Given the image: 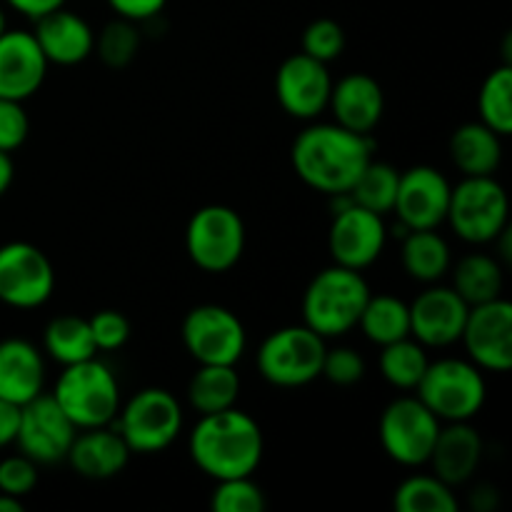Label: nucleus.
Returning a JSON list of instances; mask_svg holds the SVG:
<instances>
[{
  "label": "nucleus",
  "mask_w": 512,
  "mask_h": 512,
  "mask_svg": "<svg viewBox=\"0 0 512 512\" xmlns=\"http://www.w3.org/2000/svg\"><path fill=\"white\" fill-rule=\"evenodd\" d=\"M370 135L353 133L338 123H313L298 133L290 163L308 188L323 195L350 193L358 175L373 160Z\"/></svg>",
  "instance_id": "1"
},
{
  "label": "nucleus",
  "mask_w": 512,
  "mask_h": 512,
  "mask_svg": "<svg viewBox=\"0 0 512 512\" xmlns=\"http://www.w3.org/2000/svg\"><path fill=\"white\" fill-rule=\"evenodd\" d=\"M188 448L200 473L213 480H228L258 470L265 440L258 420L233 405L220 413L200 415Z\"/></svg>",
  "instance_id": "2"
},
{
  "label": "nucleus",
  "mask_w": 512,
  "mask_h": 512,
  "mask_svg": "<svg viewBox=\"0 0 512 512\" xmlns=\"http://www.w3.org/2000/svg\"><path fill=\"white\" fill-rule=\"evenodd\" d=\"M370 285L360 270L330 265L320 270L303 293V323L318 335L340 338L358 328L360 313L370 298Z\"/></svg>",
  "instance_id": "3"
},
{
  "label": "nucleus",
  "mask_w": 512,
  "mask_h": 512,
  "mask_svg": "<svg viewBox=\"0 0 512 512\" xmlns=\"http://www.w3.org/2000/svg\"><path fill=\"white\" fill-rule=\"evenodd\" d=\"M50 395L78 430L110 425L120 410V383L113 368L98 360V355L63 365Z\"/></svg>",
  "instance_id": "4"
},
{
  "label": "nucleus",
  "mask_w": 512,
  "mask_h": 512,
  "mask_svg": "<svg viewBox=\"0 0 512 512\" xmlns=\"http://www.w3.org/2000/svg\"><path fill=\"white\" fill-rule=\"evenodd\" d=\"M415 393L440 423H465L483 410L488 385L468 358H440L430 360Z\"/></svg>",
  "instance_id": "5"
},
{
  "label": "nucleus",
  "mask_w": 512,
  "mask_h": 512,
  "mask_svg": "<svg viewBox=\"0 0 512 512\" xmlns=\"http://www.w3.org/2000/svg\"><path fill=\"white\" fill-rule=\"evenodd\" d=\"M183 405L165 388H143L128 400L120 403L118 415L110 425L123 435L130 453L153 455L178 440L183 433Z\"/></svg>",
  "instance_id": "6"
},
{
  "label": "nucleus",
  "mask_w": 512,
  "mask_h": 512,
  "mask_svg": "<svg viewBox=\"0 0 512 512\" xmlns=\"http://www.w3.org/2000/svg\"><path fill=\"white\" fill-rule=\"evenodd\" d=\"M323 335L308 325H285L260 343L255 365L265 383L275 388H303L320 378L325 358Z\"/></svg>",
  "instance_id": "7"
},
{
  "label": "nucleus",
  "mask_w": 512,
  "mask_h": 512,
  "mask_svg": "<svg viewBox=\"0 0 512 512\" xmlns=\"http://www.w3.org/2000/svg\"><path fill=\"white\" fill-rule=\"evenodd\" d=\"M453 233L470 245H490L510 228V198L495 175L463 178L450 190L448 218Z\"/></svg>",
  "instance_id": "8"
},
{
  "label": "nucleus",
  "mask_w": 512,
  "mask_h": 512,
  "mask_svg": "<svg viewBox=\"0 0 512 512\" xmlns=\"http://www.w3.org/2000/svg\"><path fill=\"white\" fill-rule=\"evenodd\" d=\"M185 253L203 273H228L245 253V223L230 205H203L185 228Z\"/></svg>",
  "instance_id": "9"
},
{
  "label": "nucleus",
  "mask_w": 512,
  "mask_h": 512,
  "mask_svg": "<svg viewBox=\"0 0 512 512\" xmlns=\"http://www.w3.org/2000/svg\"><path fill=\"white\" fill-rule=\"evenodd\" d=\"M440 425L443 423L430 413L418 395H400L380 413V445L393 463L403 468H420L428 465Z\"/></svg>",
  "instance_id": "10"
},
{
  "label": "nucleus",
  "mask_w": 512,
  "mask_h": 512,
  "mask_svg": "<svg viewBox=\"0 0 512 512\" xmlns=\"http://www.w3.org/2000/svg\"><path fill=\"white\" fill-rule=\"evenodd\" d=\"M180 338L198 365H238L248 348L243 320L215 303L190 308L180 325Z\"/></svg>",
  "instance_id": "11"
},
{
  "label": "nucleus",
  "mask_w": 512,
  "mask_h": 512,
  "mask_svg": "<svg viewBox=\"0 0 512 512\" xmlns=\"http://www.w3.org/2000/svg\"><path fill=\"white\" fill-rule=\"evenodd\" d=\"M55 290V268L33 243L0 245V303L15 310L40 308Z\"/></svg>",
  "instance_id": "12"
},
{
  "label": "nucleus",
  "mask_w": 512,
  "mask_h": 512,
  "mask_svg": "<svg viewBox=\"0 0 512 512\" xmlns=\"http://www.w3.org/2000/svg\"><path fill=\"white\" fill-rule=\"evenodd\" d=\"M75 428L68 415L60 410L53 395H38L30 403L20 405V425L15 445L38 465H55L68 458L73 445Z\"/></svg>",
  "instance_id": "13"
},
{
  "label": "nucleus",
  "mask_w": 512,
  "mask_h": 512,
  "mask_svg": "<svg viewBox=\"0 0 512 512\" xmlns=\"http://www.w3.org/2000/svg\"><path fill=\"white\" fill-rule=\"evenodd\" d=\"M460 343L465 345L470 363L483 373H508L512 368V305L495 298L473 305L465 320Z\"/></svg>",
  "instance_id": "14"
},
{
  "label": "nucleus",
  "mask_w": 512,
  "mask_h": 512,
  "mask_svg": "<svg viewBox=\"0 0 512 512\" xmlns=\"http://www.w3.org/2000/svg\"><path fill=\"white\" fill-rule=\"evenodd\" d=\"M385 243H388L385 215L365 210L355 203L333 213L328 230V248L335 265L363 273L365 268L378 263Z\"/></svg>",
  "instance_id": "15"
},
{
  "label": "nucleus",
  "mask_w": 512,
  "mask_h": 512,
  "mask_svg": "<svg viewBox=\"0 0 512 512\" xmlns=\"http://www.w3.org/2000/svg\"><path fill=\"white\" fill-rule=\"evenodd\" d=\"M333 75L328 63L310 58L303 50L280 63L275 73V95L290 118L315 120L328 110Z\"/></svg>",
  "instance_id": "16"
},
{
  "label": "nucleus",
  "mask_w": 512,
  "mask_h": 512,
  "mask_svg": "<svg viewBox=\"0 0 512 512\" xmlns=\"http://www.w3.org/2000/svg\"><path fill=\"white\" fill-rule=\"evenodd\" d=\"M448 175L433 165H413L400 173L393 213L410 230H435L448 218L450 205Z\"/></svg>",
  "instance_id": "17"
},
{
  "label": "nucleus",
  "mask_w": 512,
  "mask_h": 512,
  "mask_svg": "<svg viewBox=\"0 0 512 512\" xmlns=\"http://www.w3.org/2000/svg\"><path fill=\"white\" fill-rule=\"evenodd\" d=\"M410 308V335L425 348H448L460 343L470 305L448 285H428Z\"/></svg>",
  "instance_id": "18"
},
{
  "label": "nucleus",
  "mask_w": 512,
  "mask_h": 512,
  "mask_svg": "<svg viewBox=\"0 0 512 512\" xmlns=\"http://www.w3.org/2000/svg\"><path fill=\"white\" fill-rule=\"evenodd\" d=\"M45 60L33 30H5L0 35V98H33L48 75Z\"/></svg>",
  "instance_id": "19"
},
{
  "label": "nucleus",
  "mask_w": 512,
  "mask_h": 512,
  "mask_svg": "<svg viewBox=\"0 0 512 512\" xmlns=\"http://www.w3.org/2000/svg\"><path fill=\"white\" fill-rule=\"evenodd\" d=\"M33 35L50 65H78L88 60L95 48V33L88 20L65 8L40 15Z\"/></svg>",
  "instance_id": "20"
},
{
  "label": "nucleus",
  "mask_w": 512,
  "mask_h": 512,
  "mask_svg": "<svg viewBox=\"0 0 512 512\" xmlns=\"http://www.w3.org/2000/svg\"><path fill=\"white\" fill-rule=\"evenodd\" d=\"M328 108L333 110L338 125L353 133L370 135L383 120L385 93L373 75L350 73L333 83Z\"/></svg>",
  "instance_id": "21"
},
{
  "label": "nucleus",
  "mask_w": 512,
  "mask_h": 512,
  "mask_svg": "<svg viewBox=\"0 0 512 512\" xmlns=\"http://www.w3.org/2000/svg\"><path fill=\"white\" fill-rule=\"evenodd\" d=\"M483 450V438L470 425V420L445 423L440 425L428 465L433 468V475H438L443 483H448L450 488H458V485L470 483L473 475L478 473Z\"/></svg>",
  "instance_id": "22"
},
{
  "label": "nucleus",
  "mask_w": 512,
  "mask_h": 512,
  "mask_svg": "<svg viewBox=\"0 0 512 512\" xmlns=\"http://www.w3.org/2000/svg\"><path fill=\"white\" fill-rule=\"evenodd\" d=\"M130 455L133 453L123 435L113 425H103V428L78 430L65 460L80 478L100 483L123 473Z\"/></svg>",
  "instance_id": "23"
},
{
  "label": "nucleus",
  "mask_w": 512,
  "mask_h": 512,
  "mask_svg": "<svg viewBox=\"0 0 512 512\" xmlns=\"http://www.w3.org/2000/svg\"><path fill=\"white\" fill-rule=\"evenodd\" d=\"M45 390V358L23 338L0 340V398L25 405Z\"/></svg>",
  "instance_id": "24"
},
{
  "label": "nucleus",
  "mask_w": 512,
  "mask_h": 512,
  "mask_svg": "<svg viewBox=\"0 0 512 512\" xmlns=\"http://www.w3.org/2000/svg\"><path fill=\"white\" fill-rule=\"evenodd\" d=\"M450 160L463 178L495 175L503 163V138L483 120L458 125L450 135Z\"/></svg>",
  "instance_id": "25"
},
{
  "label": "nucleus",
  "mask_w": 512,
  "mask_h": 512,
  "mask_svg": "<svg viewBox=\"0 0 512 512\" xmlns=\"http://www.w3.org/2000/svg\"><path fill=\"white\" fill-rule=\"evenodd\" d=\"M400 263L408 278L423 285L440 283L453 268V253L443 235L435 230H410L400 240Z\"/></svg>",
  "instance_id": "26"
},
{
  "label": "nucleus",
  "mask_w": 512,
  "mask_h": 512,
  "mask_svg": "<svg viewBox=\"0 0 512 512\" xmlns=\"http://www.w3.org/2000/svg\"><path fill=\"white\" fill-rule=\"evenodd\" d=\"M505 265L495 255L470 253L460 258L453 268V285L450 288L473 308V305L490 303L503 298Z\"/></svg>",
  "instance_id": "27"
},
{
  "label": "nucleus",
  "mask_w": 512,
  "mask_h": 512,
  "mask_svg": "<svg viewBox=\"0 0 512 512\" xmlns=\"http://www.w3.org/2000/svg\"><path fill=\"white\" fill-rule=\"evenodd\" d=\"M238 398L240 375L235 365H198L188 383V403L198 415L233 408Z\"/></svg>",
  "instance_id": "28"
},
{
  "label": "nucleus",
  "mask_w": 512,
  "mask_h": 512,
  "mask_svg": "<svg viewBox=\"0 0 512 512\" xmlns=\"http://www.w3.org/2000/svg\"><path fill=\"white\" fill-rule=\"evenodd\" d=\"M43 350L60 365L83 363L98 355L88 318L80 315H58L50 320L43 330Z\"/></svg>",
  "instance_id": "29"
},
{
  "label": "nucleus",
  "mask_w": 512,
  "mask_h": 512,
  "mask_svg": "<svg viewBox=\"0 0 512 512\" xmlns=\"http://www.w3.org/2000/svg\"><path fill=\"white\" fill-rule=\"evenodd\" d=\"M358 328L365 338L375 345H388L410 335V308L405 300L395 295H373L370 293L363 313H360Z\"/></svg>",
  "instance_id": "30"
},
{
  "label": "nucleus",
  "mask_w": 512,
  "mask_h": 512,
  "mask_svg": "<svg viewBox=\"0 0 512 512\" xmlns=\"http://www.w3.org/2000/svg\"><path fill=\"white\" fill-rule=\"evenodd\" d=\"M428 348L420 345L413 335L403 340H395L380 348L378 370L388 385L398 390H415L425 368H428Z\"/></svg>",
  "instance_id": "31"
},
{
  "label": "nucleus",
  "mask_w": 512,
  "mask_h": 512,
  "mask_svg": "<svg viewBox=\"0 0 512 512\" xmlns=\"http://www.w3.org/2000/svg\"><path fill=\"white\" fill-rule=\"evenodd\" d=\"M393 508L398 512H458L453 488L438 475H410L395 488Z\"/></svg>",
  "instance_id": "32"
},
{
  "label": "nucleus",
  "mask_w": 512,
  "mask_h": 512,
  "mask_svg": "<svg viewBox=\"0 0 512 512\" xmlns=\"http://www.w3.org/2000/svg\"><path fill=\"white\" fill-rule=\"evenodd\" d=\"M400 170L383 160H370L350 188V198L355 205L373 210L378 215L393 213L395 195H398Z\"/></svg>",
  "instance_id": "33"
},
{
  "label": "nucleus",
  "mask_w": 512,
  "mask_h": 512,
  "mask_svg": "<svg viewBox=\"0 0 512 512\" xmlns=\"http://www.w3.org/2000/svg\"><path fill=\"white\" fill-rule=\"evenodd\" d=\"M478 113L500 138L512 133V65L503 63L485 75L478 93Z\"/></svg>",
  "instance_id": "34"
},
{
  "label": "nucleus",
  "mask_w": 512,
  "mask_h": 512,
  "mask_svg": "<svg viewBox=\"0 0 512 512\" xmlns=\"http://www.w3.org/2000/svg\"><path fill=\"white\" fill-rule=\"evenodd\" d=\"M98 58L103 60L108 68H128L140 53V33L138 23L125 18H115L103 25L98 35H95V48Z\"/></svg>",
  "instance_id": "35"
},
{
  "label": "nucleus",
  "mask_w": 512,
  "mask_h": 512,
  "mask_svg": "<svg viewBox=\"0 0 512 512\" xmlns=\"http://www.w3.org/2000/svg\"><path fill=\"white\" fill-rule=\"evenodd\" d=\"M215 483L218 485L210 498V508L215 512H263L268 508V498L253 475L215 480Z\"/></svg>",
  "instance_id": "36"
},
{
  "label": "nucleus",
  "mask_w": 512,
  "mask_h": 512,
  "mask_svg": "<svg viewBox=\"0 0 512 512\" xmlns=\"http://www.w3.org/2000/svg\"><path fill=\"white\" fill-rule=\"evenodd\" d=\"M345 30L343 25L335 23L333 18H318L303 30V53L310 58L320 60V63H333L343 55L345 50Z\"/></svg>",
  "instance_id": "37"
},
{
  "label": "nucleus",
  "mask_w": 512,
  "mask_h": 512,
  "mask_svg": "<svg viewBox=\"0 0 512 512\" xmlns=\"http://www.w3.org/2000/svg\"><path fill=\"white\" fill-rule=\"evenodd\" d=\"M365 358L355 348H328L323 358V370H320V378H325L328 383L340 385V388H350V385H358L365 378Z\"/></svg>",
  "instance_id": "38"
},
{
  "label": "nucleus",
  "mask_w": 512,
  "mask_h": 512,
  "mask_svg": "<svg viewBox=\"0 0 512 512\" xmlns=\"http://www.w3.org/2000/svg\"><path fill=\"white\" fill-rule=\"evenodd\" d=\"M88 323L98 353H113V350H120L128 343L130 335H133V325H130L128 315L113 308L98 310L93 318H88Z\"/></svg>",
  "instance_id": "39"
},
{
  "label": "nucleus",
  "mask_w": 512,
  "mask_h": 512,
  "mask_svg": "<svg viewBox=\"0 0 512 512\" xmlns=\"http://www.w3.org/2000/svg\"><path fill=\"white\" fill-rule=\"evenodd\" d=\"M38 485V463L28 455H8L0 460V493H8L13 498L23 500Z\"/></svg>",
  "instance_id": "40"
},
{
  "label": "nucleus",
  "mask_w": 512,
  "mask_h": 512,
  "mask_svg": "<svg viewBox=\"0 0 512 512\" xmlns=\"http://www.w3.org/2000/svg\"><path fill=\"white\" fill-rule=\"evenodd\" d=\"M30 135V118L20 100L0 98V150L15 153Z\"/></svg>",
  "instance_id": "41"
},
{
  "label": "nucleus",
  "mask_w": 512,
  "mask_h": 512,
  "mask_svg": "<svg viewBox=\"0 0 512 512\" xmlns=\"http://www.w3.org/2000/svg\"><path fill=\"white\" fill-rule=\"evenodd\" d=\"M108 5L118 13V18L145 23V20H153L155 15L163 13L168 0H108Z\"/></svg>",
  "instance_id": "42"
},
{
  "label": "nucleus",
  "mask_w": 512,
  "mask_h": 512,
  "mask_svg": "<svg viewBox=\"0 0 512 512\" xmlns=\"http://www.w3.org/2000/svg\"><path fill=\"white\" fill-rule=\"evenodd\" d=\"M18 425H20V405L8 403V400L0 398V450L15 443Z\"/></svg>",
  "instance_id": "43"
},
{
  "label": "nucleus",
  "mask_w": 512,
  "mask_h": 512,
  "mask_svg": "<svg viewBox=\"0 0 512 512\" xmlns=\"http://www.w3.org/2000/svg\"><path fill=\"white\" fill-rule=\"evenodd\" d=\"M13 10H18L20 15L30 20H38L40 15L50 13L55 8H63L65 0H5Z\"/></svg>",
  "instance_id": "44"
},
{
  "label": "nucleus",
  "mask_w": 512,
  "mask_h": 512,
  "mask_svg": "<svg viewBox=\"0 0 512 512\" xmlns=\"http://www.w3.org/2000/svg\"><path fill=\"white\" fill-rule=\"evenodd\" d=\"M470 505L480 512H493L498 508V490L493 485H478L470 495Z\"/></svg>",
  "instance_id": "45"
},
{
  "label": "nucleus",
  "mask_w": 512,
  "mask_h": 512,
  "mask_svg": "<svg viewBox=\"0 0 512 512\" xmlns=\"http://www.w3.org/2000/svg\"><path fill=\"white\" fill-rule=\"evenodd\" d=\"M13 178H15L13 158H10V153H3V150H0V198L8 193V188L13 185Z\"/></svg>",
  "instance_id": "46"
},
{
  "label": "nucleus",
  "mask_w": 512,
  "mask_h": 512,
  "mask_svg": "<svg viewBox=\"0 0 512 512\" xmlns=\"http://www.w3.org/2000/svg\"><path fill=\"white\" fill-rule=\"evenodd\" d=\"M23 500L8 493H0V512H23Z\"/></svg>",
  "instance_id": "47"
},
{
  "label": "nucleus",
  "mask_w": 512,
  "mask_h": 512,
  "mask_svg": "<svg viewBox=\"0 0 512 512\" xmlns=\"http://www.w3.org/2000/svg\"><path fill=\"white\" fill-rule=\"evenodd\" d=\"M5 30H8V20H5V13H3V8H0V35H3Z\"/></svg>",
  "instance_id": "48"
}]
</instances>
